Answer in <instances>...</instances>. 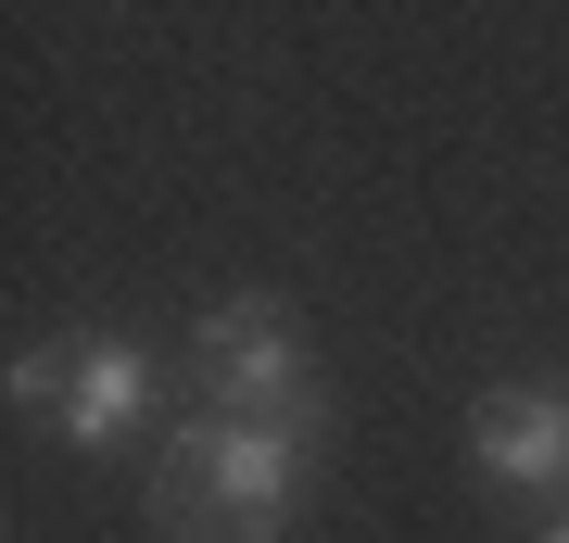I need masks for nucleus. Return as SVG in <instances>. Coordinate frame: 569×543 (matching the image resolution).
<instances>
[{
  "label": "nucleus",
  "mask_w": 569,
  "mask_h": 543,
  "mask_svg": "<svg viewBox=\"0 0 569 543\" xmlns=\"http://www.w3.org/2000/svg\"><path fill=\"white\" fill-rule=\"evenodd\" d=\"M305 443L317 430L203 418V404H190V418L164 430V467H152V531L164 543H279L291 493H305Z\"/></svg>",
  "instance_id": "obj_1"
},
{
  "label": "nucleus",
  "mask_w": 569,
  "mask_h": 543,
  "mask_svg": "<svg viewBox=\"0 0 569 543\" xmlns=\"http://www.w3.org/2000/svg\"><path fill=\"white\" fill-rule=\"evenodd\" d=\"M190 380H203V418H266V430H317V366L291 342L279 291H228L190 316Z\"/></svg>",
  "instance_id": "obj_2"
},
{
  "label": "nucleus",
  "mask_w": 569,
  "mask_h": 543,
  "mask_svg": "<svg viewBox=\"0 0 569 543\" xmlns=\"http://www.w3.org/2000/svg\"><path fill=\"white\" fill-rule=\"evenodd\" d=\"M164 418V366L127 342V329H77L63 342V404H51V443L63 455H114Z\"/></svg>",
  "instance_id": "obj_3"
},
{
  "label": "nucleus",
  "mask_w": 569,
  "mask_h": 543,
  "mask_svg": "<svg viewBox=\"0 0 569 543\" xmlns=\"http://www.w3.org/2000/svg\"><path fill=\"white\" fill-rule=\"evenodd\" d=\"M468 467L493 493H557L569 481V392L557 380H493L468 404Z\"/></svg>",
  "instance_id": "obj_4"
},
{
  "label": "nucleus",
  "mask_w": 569,
  "mask_h": 543,
  "mask_svg": "<svg viewBox=\"0 0 569 543\" xmlns=\"http://www.w3.org/2000/svg\"><path fill=\"white\" fill-rule=\"evenodd\" d=\"M13 404H39V418L63 404V342H39V354H13Z\"/></svg>",
  "instance_id": "obj_5"
},
{
  "label": "nucleus",
  "mask_w": 569,
  "mask_h": 543,
  "mask_svg": "<svg viewBox=\"0 0 569 543\" xmlns=\"http://www.w3.org/2000/svg\"><path fill=\"white\" fill-rule=\"evenodd\" d=\"M531 543H569V519H545V531H531Z\"/></svg>",
  "instance_id": "obj_6"
}]
</instances>
